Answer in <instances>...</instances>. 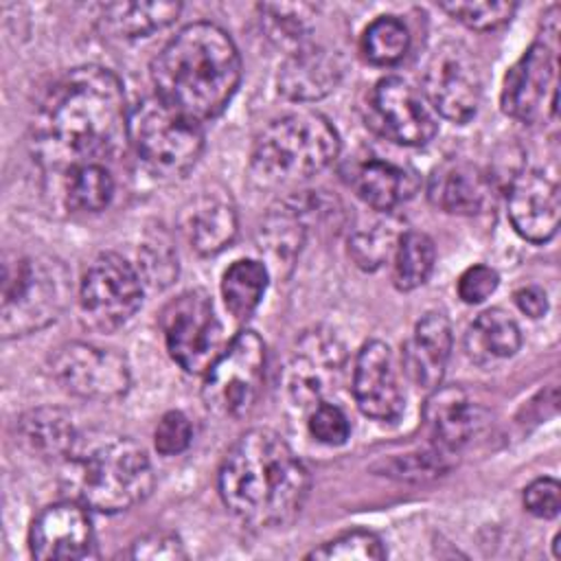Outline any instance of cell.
<instances>
[{"mask_svg": "<svg viewBox=\"0 0 561 561\" xmlns=\"http://www.w3.org/2000/svg\"><path fill=\"white\" fill-rule=\"evenodd\" d=\"M383 557H386V548L381 539L373 530H364V528L346 530L324 541L322 546L313 548L307 554V559H324V561H353V559L373 561Z\"/></svg>", "mask_w": 561, "mask_h": 561, "instance_id": "obj_36", "label": "cell"}, {"mask_svg": "<svg viewBox=\"0 0 561 561\" xmlns=\"http://www.w3.org/2000/svg\"><path fill=\"white\" fill-rule=\"evenodd\" d=\"M28 548L42 561L85 559L94 548V528L88 506L79 500H61L37 513L28 530Z\"/></svg>", "mask_w": 561, "mask_h": 561, "instance_id": "obj_16", "label": "cell"}, {"mask_svg": "<svg viewBox=\"0 0 561 561\" xmlns=\"http://www.w3.org/2000/svg\"><path fill=\"white\" fill-rule=\"evenodd\" d=\"M191 440H193V427L184 412L169 410L160 416L153 430V445L158 454L178 456L184 449H188Z\"/></svg>", "mask_w": 561, "mask_h": 561, "instance_id": "obj_40", "label": "cell"}, {"mask_svg": "<svg viewBox=\"0 0 561 561\" xmlns=\"http://www.w3.org/2000/svg\"><path fill=\"white\" fill-rule=\"evenodd\" d=\"M447 451L440 449H430V451H416V454H405L390 458L383 465V471L388 476H397L401 480H427L440 476L447 465H445Z\"/></svg>", "mask_w": 561, "mask_h": 561, "instance_id": "obj_39", "label": "cell"}, {"mask_svg": "<svg viewBox=\"0 0 561 561\" xmlns=\"http://www.w3.org/2000/svg\"><path fill=\"white\" fill-rule=\"evenodd\" d=\"M353 397L357 408L375 421H397L403 414V392L399 386L392 351L381 340H368L357 351L353 364Z\"/></svg>", "mask_w": 561, "mask_h": 561, "instance_id": "obj_18", "label": "cell"}, {"mask_svg": "<svg viewBox=\"0 0 561 561\" xmlns=\"http://www.w3.org/2000/svg\"><path fill=\"white\" fill-rule=\"evenodd\" d=\"M180 226L191 248L202 256H210L228 248L239 228L230 191L217 184L202 188L182 208Z\"/></svg>", "mask_w": 561, "mask_h": 561, "instance_id": "obj_20", "label": "cell"}, {"mask_svg": "<svg viewBox=\"0 0 561 561\" xmlns=\"http://www.w3.org/2000/svg\"><path fill=\"white\" fill-rule=\"evenodd\" d=\"M432 445L440 451L460 449L480 425V408L458 386H436L423 405Z\"/></svg>", "mask_w": 561, "mask_h": 561, "instance_id": "obj_24", "label": "cell"}, {"mask_svg": "<svg viewBox=\"0 0 561 561\" xmlns=\"http://www.w3.org/2000/svg\"><path fill=\"white\" fill-rule=\"evenodd\" d=\"M226 508L256 528L289 524L309 493V471L289 443L270 427L243 432L219 467Z\"/></svg>", "mask_w": 561, "mask_h": 561, "instance_id": "obj_2", "label": "cell"}, {"mask_svg": "<svg viewBox=\"0 0 561 561\" xmlns=\"http://www.w3.org/2000/svg\"><path fill=\"white\" fill-rule=\"evenodd\" d=\"M500 103L506 116L537 125L557 114V53L543 39L533 42L508 68Z\"/></svg>", "mask_w": 561, "mask_h": 561, "instance_id": "obj_13", "label": "cell"}, {"mask_svg": "<svg viewBox=\"0 0 561 561\" xmlns=\"http://www.w3.org/2000/svg\"><path fill=\"white\" fill-rule=\"evenodd\" d=\"M351 184L366 206L390 213L414 197L419 191V175L410 167L370 158L357 164Z\"/></svg>", "mask_w": 561, "mask_h": 561, "instance_id": "obj_25", "label": "cell"}, {"mask_svg": "<svg viewBox=\"0 0 561 561\" xmlns=\"http://www.w3.org/2000/svg\"><path fill=\"white\" fill-rule=\"evenodd\" d=\"M513 298H515V305L519 307V311L522 313H526L528 318H541V316H546V311H548V296H546V291L541 289V287H537V285H524V287H519L515 294H513Z\"/></svg>", "mask_w": 561, "mask_h": 561, "instance_id": "obj_44", "label": "cell"}, {"mask_svg": "<svg viewBox=\"0 0 561 561\" xmlns=\"http://www.w3.org/2000/svg\"><path fill=\"white\" fill-rule=\"evenodd\" d=\"M500 285V276L493 267L489 265H471L467 267L460 276H458V283H456V291H458V298L467 305H478L482 300H486Z\"/></svg>", "mask_w": 561, "mask_h": 561, "instance_id": "obj_42", "label": "cell"}, {"mask_svg": "<svg viewBox=\"0 0 561 561\" xmlns=\"http://www.w3.org/2000/svg\"><path fill=\"white\" fill-rule=\"evenodd\" d=\"M261 24L272 42L287 48L289 53L307 46L311 39V4L291 2H267L259 4Z\"/></svg>", "mask_w": 561, "mask_h": 561, "instance_id": "obj_32", "label": "cell"}, {"mask_svg": "<svg viewBox=\"0 0 561 561\" xmlns=\"http://www.w3.org/2000/svg\"><path fill=\"white\" fill-rule=\"evenodd\" d=\"M451 324L443 311H427L405 340L401 359L408 377L419 386L434 390L445 377L451 355Z\"/></svg>", "mask_w": 561, "mask_h": 561, "instance_id": "obj_22", "label": "cell"}, {"mask_svg": "<svg viewBox=\"0 0 561 561\" xmlns=\"http://www.w3.org/2000/svg\"><path fill=\"white\" fill-rule=\"evenodd\" d=\"M129 557L147 559V561H173V559H184L186 550H184V543L180 541V537H175L173 533L156 530V533H147L140 539H136L131 543Z\"/></svg>", "mask_w": 561, "mask_h": 561, "instance_id": "obj_41", "label": "cell"}, {"mask_svg": "<svg viewBox=\"0 0 561 561\" xmlns=\"http://www.w3.org/2000/svg\"><path fill=\"white\" fill-rule=\"evenodd\" d=\"M129 112L121 79L105 66L64 72L31 118V151L46 175L61 180L83 164H105L125 151Z\"/></svg>", "mask_w": 561, "mask_h": 561, "instance_id": "obj_1", "label": "cell"}, {"mask_svg": "<svg viewBox=\"0 0 561 561\" xmlns=\"http://www.w3.org/2000/svg\"><path fill=\"white\" fill-rule=\"evenodd\" d=\"M18 436L31 454L39 458L66 460L81 432L68 412L59 408H35L20 416Z\"/></svg>", "mask_w": 561, "mask_h": 561, "instance_id": "obj_26", "label": "cell"}, {"mask_svg": "<svg viewBox=\"0 0 561 561\" xmlns=\"http://www.w3.org/2000/svg\"><path fill=\"white\" fill-rule=\"evenodd\" d=\"M399 237L401 234H397L390 219L373 221L353 230V234L348 237V254L357 267L373 272L388 261V256L394 252Z\"/></svg>", "mask_w": 561, "mask_h": 561, "instance_id": "obj_35", "label": "cell"}, {"mask_svg": "<svg viewBox=\"0 0 561 561\" xmlns=\"http://www.w3.org/2000/svg\"><path fill=\"white\" fill-rule=\"evenodd\" d=\"M265 344L256 331H239L204 373L202 401L224 419H243L256 405L265 381Z\"/></svg>", "mask_w": 561, "mask_h": 561, "instance_id": "obj_8", "label": "cell"}, {"mask_svg": "<svg viewBox=\"0 0 561 561\" xmlns=\"http://www.w3.org/2000/svg\"><path fill=\"white\" fill-rule=\"evenodd\" d=\"M524 506L530 515L552 519L561 508V484L554 478H537L524 489Z\"/></svg>", "mask_w": 561, "mask_h": 561, "instance_id": "obj_43", "label": "cell"}, {"mask_svg": "<svg viewBox=\"0 0 561 561\" xmlns=\"http://www.w3.org/2000/svg\"><path fill=\"white\" fill-rule=\"evenodd\" d=\"M182 11L180 2H112L105 4L99 18V26L105 35L118 39L147 37L178 20Z\"/></svg>", "mask_w": 561, "mask_h": 561, "instance_id": "obj_28", "label": "cell"}, {"mask_svg": "<svg viewBox=\"0 0 561 561\" xmlns=\"http://www.w3.org/2000/svg\"><path fill=\"white\" fill-rule=\"evenodd\" d=\"M70 272L53 254H9L2 265L0 335L15 340L53 324L68 307Z\"/></svg>", "mask_w": 561, "mask_h": 561, "instance_id": "obj_6", "label": "cell"}, {"mask_svg": "<svg viewBox=\"0 0 561 561\" xmlns=\"http://www.w3.org/2000/svg\"><path fill=\"white\" fill-rule=\"evenodd\" d=\"M50 375L72 397L112 401L131 386L127 357L90 342H66L50 355Z\"/></svg>", "mask_w": 561, "mask_h": 561, "instance_id": "obj_11", "label": "cell"}, {"mask_svg": "<svg viewBox=\"0 0 561 561\" xmlns=\"http://www.w3.org/2000/svg\"><path fill=\"white\" fill-rule=\"evenodd\" d=\"M64 462V482L72 497L99 513L129 511L153 489L149 456L129 436L81 434Z\"/></svg>", "mask_w": 561, "mask_h": 561, "instance_id": "obj_4", "label": "cell"}, {"mask_svg": "<svg viewBox=\"0 0 561 561\" xmlns=\"http://www.w3.org/2000/svg\"><path fill=\"white\" fill-rule=\"evenodd\" d=\"M160 322L171 359L186 373H206L226 346L221 322L204 289H188L173 298Z\"/></svg>", "mask_w": 561, "mask_h": 561, "instance_id": "obj_10", "label": "cell"}, {"mask_svg": "<svg viewBox=\"0 0 561 561\" xmlns=\"http://www.w3.org/2000/svg\"><path fill=\"white\" fill-rule=\"evenodd\" d=\"M410 48L408 26L394 15H379L373 20L359 39L362 55L375 66L399 64Z\"/></svg>", "mask_w": 561, "mask_h": 561, "instance_id": "obj_33", "label": "cell"}, {"mask_svg": "<svg viewBox=\"0 0 561 561\" xmlns=\"http://www.w3.org/2000/svg\"><path fill=\"white\" fill-rule=\"evenodd\" d=\"M346 351L340 337L329 329L305 331L287 362L285 388L289 399L300 408H313L335 390Z\"/></svg>", "mask_w": 561, "mask_h": 561, "instance_id": "obj_15", "label": "cell"}, {"mask_svg": "<svg viewBox=\"0 0 561 561\" xmlns=\"http://www.w3.org/2000/svg\"><path fill=\"white\" fill-rule=\"evenodd\" d=\"M61 202L70 213H99L114 197V178L107 164H83L61 180Z\"/></svg>", "mask_w": 561, "mask_h": 561, "instance_id": "obj_30", "label": "cell"}, {"mask_svg": "<svg viewBox=\"0 0 561 561\" xmlns=\"http://www.w3.org/2000/svg\"><path fill=\"white\" fill-rule=\"evenodd\" d=\"M142 302L138 270L116 252L96 254L79 283V313L88 329L112 333L125 327Z\"/></svg>", "mask_w": 561, "mask_h": 561, "instance_id": "obj_9", "label": "cell"}, {"mask_svg": "<svg viewBox=\"0 0 561 561\" xmlns=\"http://www.w3.org/2000/svg\"><path fill=\"white\" fill-rule=\"evenodd\" d=\"M129 142L149 173L182 178L204 151V131L202 123L171 110L153 94L131 107Z\"/></svg>", "mask_w": 561, "mask_h": 561, "instance_id": "obj_7", "label": "cell"}, {"mask_svg": "<svg viewBox=\"0 0 561 561\" xmlns=\"http://www.w3.org/2000/svg\"><path fill=\"white\" fill-rule=\"evenodd\" d=\"M270 272L263 261L237 259L221 276V298L237 322H245L263 300Z\"/></svg>", "mask_w": 561, "mask_h": 561, "instance_id": "obj_29", "label": "cell"}, {"mask_svg": "<svg viewBox=\"0 0 561 561\" xmlns=\"http://www.w3.org/2000/svg\"><path fill=\"white\" fill-rule=\"evenodd\" d=\"M368 125L403 147L427 145L436 136V116L425 96L401 77L379 79L368 94Z\"/></svg>", "mask_w": 561, "mask_h": 561, "instance_id": "obj_14", "label": "cell"}, {"mask_svg": "<svg viewBox=\"0 0 561 561\" xmlns=\"http://www.w3.org/2000/svg\"><path fill=\"white\" fill-rule=\"evenodd\" d=\"M307 425H309V434L318 443L329 447L344 445L351 436V423L346 414L342 412V408H337L331 401H320L318 405H313Z\"/></svg>", "mask_w": 561, "mask_h": 561, "instance_id": "obj_38", "label": "cell"}, {"mask_svg": "<svg viewBox=\"0 0 561 561\" xmlns=\"http://www.w3.org/2000/svg\"><path fill=\"white\" fill-rule=\"evenodd\" d=\"M344 70L346 64L337 50L309 42L285 57L278 68L276 88L289 101H320L340 85Z\"/></svg>", "mask_w": 561, "mask_h": 561, "instance_id": "obj_19", "label": "cell"}, {"mask_svg": "<svg viewBox=\"0 0 561 561\" xmlns=\"http://www.w3.org/2000/svg\"><path fill=\"white\" fill-rule=\"evenodd\" d=\"M392 254V283L397 289L412 291L430 278L436 261V248L425 232H401Z\"/></svg>", "mask_w": 561, "mask_h": 561, "instance_id": "obj_31", "label": "cell"}, {"mask_svg": "<svg viewBox=\"0 0 561 561\" xmlns=\"http://www.w3.org/2000/svg\"><path fill=\"white\" fill-rule=\"evenodd\" d=\"M440 9L473 31H493L511 22L517 4L504 0H467L443 2Z\"/></svg>", "mask_w": 561, "mask_h": 561, "instance_id": "obj_37", "label": "cell"}, {"mask_svg": "<svg viewBox=\"0 0 561 561\" xmlns=\"http://www.w3.org/2000/svg\"><path fill=\"white\" fill-rule=\"evenodd\" d=\"M138 274L142 278V285H149L153 289L169 287L178 276V252L173 248V241L169 234L158 228L149 232L138 250Z\"/></svg>", "mask_w": 561, "mask_h": 561, "instance_id": "obj_34", "label": "cell"}, {"mask_svg": "<svg viewBox=\"0 0 561 561\" xmlns=\"http://www.w3.org/2000/svg\"><path fill=\"white\" fill-rule=\"evenodd\" d=\"M340 136L318 112H289L270 121L254 138L250 171L265 186L300 184L340 156Z\"/></svg>", "mask_w": 561, "mask_h": 561, "instance_id": "obj_5", "label": "cell"}, {"mask_svg": "<svg viewBox=\"0 0 561 561\" xmlns=\"http://www.w3.org/2000/svg\"><path fill=\"white\" fill-rule=\"evenodd\" d=\"M508 219L519 237L530 243H546L559 228V184L541 169H524L513 175L506 195Z\"/></svg>", "mask_w": 561, "mask_h": 561, "instance_id": "obj_17", "label": "cell"}, {"mask_svg": "<svg viewBox=\"0 0 561 561\" xmlns=\"http://www.w3.org/2000/svg\"><path fill=\"white\" fill-rule=\"evenodd\" d=\"M427 199L449 215H478L491 199V180L473 162L445 160L430 175Z\"/></svg>", "mask_w": 561, "mask_h": 561, "instance_id": "obj_23", "label": "cell"}, {"mask_svg": "<svg viewBox=\"0 0 561 561\" xmlns=\"http://www.w3.org/2000/svg\"><path fill=\"white\" fill-rule=\"evenodd\" d=\"M519 324L508 311L500 307H491L478 313L465 333V351L480 366L508 359L519 351Z\"/></svg>", "mask_w": 561, "mask_h": 561, "instance_id": "obj_27", "label": "cell"}, {"mask_svg": "<svg viewBox=\"0 0 561 561\" xmlns=\"http://www.w3.org/2000/svg\"><path fill=\"white\" fill-rule=\"evenodd\" d=\"M151 81L162 103L204 123L232 101L241 83V57L221 26L191 22L153 57Z\"/></svg>", "mask_w": 561, "mask_h": 561, "instance_id": "obj_3", "label": "cell"}, {"mask_svg": "<svg viewBox=\"0 0 561 561\" xmlns=\"http://www.w3.org/2000/svg\"><path fill=\"white\" fill-rule=\"evenodd\" d=\"M423 94L432 112L456 125L469 123L476 116L482 96L473 55L458 42L440 44L425 66Z\"/></svg>", "mask_w": 561, "mask_h": 561, "instance_id": "obj_12", "label": "cell"}, {"mask_svg": "<svg viewBox=\"0 0 561 561\" xmlns=\"http://www.w3.org/2000/svg\"><path fill=\"white\" fill-rule=\"evenodd\" d=\"M309 217L302 197L294 195L272 206L256 228V248L263 256L267 272L287 278L296 265V259L305 245Z\"/></svg>", "mask_w": 561, "mask_h": 561, "instance_id": "obj_21", "label": "cell"}]
</instances>
